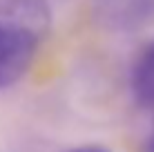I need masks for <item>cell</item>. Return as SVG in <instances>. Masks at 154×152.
<instances>
[{
    "label": "cell",
    "instance_id": "obj_4",
    "mask_svg": "<svg viewBox=\"0 0 154 152\" xmlns=\"http://www.w3.org/2000/svg\"><path fill=\"white\" fill-rule=\"evenodd\" d=\"M141 152H154V134H152V137H147L145 141H143Z\"/></svg>",
    "mask_w": 154,
    "mask_h": 152
},
{
    "label": "cell",
    "instance_id": "obj_1",
    "mask_svg": "<svg viewBox=\"0 0 154 152\" xmlns=\"http://www.w3.org/2000/svg\"><path fill=\"white\" fill-rule=\"evenodd\" d=\"M51 29L45 0H7L0 5V90L16 85L31 67Z\"/></svg>",
    "mask_w": 154,
    "mask_h": 152
},
{
    "label": "cell",
    "instance_id": "obj_2",
    "mask_svg": "<svg viewBox=\"0 0 154 152\" xmlns=\"http://www.w3.org/2000/svg\"><path fill=\"white\" fill-rule=\"evenodd\" d=\"M130 85L136 103L154 107V38L139 51L130 74Z\"/></svg>",
    "mask_w": 154,
    "mask_h": 152
},
{
    "label": "cell",
    "instance_id": "obj_3",
    "mask_svg": "<svg viewBox=\"0 0 154 152\" xmlns=\"http://www.w3.org/2000/svg\"><path fill=\"white\" fill-rule=\"evenodd\" d=\"M60 152H112L109 148H105V145L100 143H81V145H72V148H65Z\"/></svg>",
    "mask_w": 154,
    "mask_h": 152
}]
</instances>
